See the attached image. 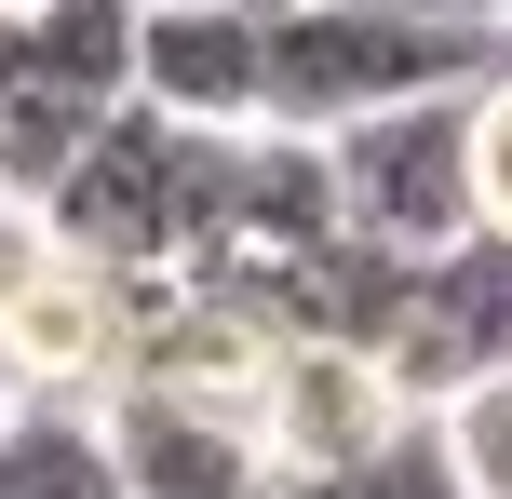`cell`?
I'll return each instance as SVG.
<instances>
[{"label":"cell","instance_id":"4","mask_svg":"<svg viewBox=\"0 0 512 499\" xmlns=\"http://www.w3.org/2000/svg\"><path fill=\"white\" fill-rule=\"evenodd\" d=\"M135 108V14L108 0H0V189L54 203L68 162Z\"/></svg>","mask_w":512,"mask_h":499},{"label":"cell","instance_id":"7","mask_svg":"<svg viewBox=\"0 0 512 499\" xmlns=\"http://www.w3.org/2000/svg\"><path fill=\"white\" fill-rule=\"evenodd\" d=\"M135 95H149L162 122L256 135L270 122V27L230 14V0H149V14H135Z\"/></svg>","mask_w":512,"mask_h":499},{"label":"cell","instance_id":"13","mask_svg":"<svg viewBox=\"0 0 512 499\" xmlns=\"http://www.w3.org/2000/svg\"><path fill=\"white\" fill-rule=\"evenodd\" d=\"M405 14H445V27H499V41H512V0H405Z\"/></svg>","mask_w":512,"mask_h":499},{"label":"cell","instance_id":"9","mask_svg":"<svg viewBox=\"0 0 512 499\" xmlns=\"http://www.w3.org/2000/svg\"><path fill=\"white\" fill-rule=\"evenodd\" d=\"M0 499H135V486L108 459L95 405H14L0 419Z\"/></svg>","mask_w":512,"mask_h":499},{"label":"cell","instance_id":"1","mask_svg":"<svg viewBox=\"0 0 512 499\" xmlns=\"http://www.w3.org/2000/svg\"><path fill=\"white\" fill-rule=\"evenodd\" d=\"M230 176H243V135L162 122V108L135 95L122 122L68 162V189H54L41 216L95 270H122V284L162 297V284H203V270H216V243H230Z\"/></svg>","mask_w":512,"mask_h":499},{"label":"cell","instance_id":"5","mask_svg":"<svg viewBox=\"0 0 512 499\" xmlns=\"http://www.w3.org/2000/svg\"><path fill=\"white\" fill-rule=\"evenodd\" d=\"M472 95H486V81H472ZM472 95H418V108H378V122L324 135L351 243H378V257H445V243L486 230V203H472Z\"/></svg>","mask_w":512,"mask_h":499},{"label":"cell","instance_id":"2","mask_svg":"<svg viewBox=\"0 0 512 499\" xmlns=\"http://www.w3.org/2000/svg\"><path fill=\"white\" fill-rule=\"evenodd\" d=\"M499 27H445L405 14V0H310V14H270V135H351L378 108L418 95H472L499 81Z\"/></svg>","mask_w":512,"mask_h":499},{"label":"cell","instance_id":"8","mask_svg":"<svg viewBox=\"0 0 512 499\" xmlns=\"http://www.w3.org/2000/svg\"><path fill=\"white\" fill-rule=\"evenodd\" d=\"M95 419H108V459H122L135 499H256V486H283L270 446H256L230 405H189L162 378H122Z\"/></svg>","mask_w":512,"mask_h":499},{"label":"cell","instance_id":"12","mask_svg":"<svg viewBox=\"0 0 512 499\" xmlns=\"http://www.w3.org/2000/svg\"><path fill=\"white\" fill-rule=\"evenodd\" d=\"M472 203H486V243H512V54L472 95Z\"/></svg>","mask_w":512,"mask_h":499},{"label":"cell","instance_id":"14","mask_svg":"<svg viewBox=\"0 0 512 499\" xmlns=\"http://www.w3.org/2000/svg\"><path fill=\"white\" fill-rule=\"evenodd\" d=\"M230 14H256V27H270V14H310V0H230Z\"/></svg>","mask_w":512,"mask_h":499},{"label":"cell","instance_id":"10","mask_svg":"<svg viewBox=\"0 0 512 499\" xmlns=\"http://www.w3.org/2000/svg\"><path fill=\"white\" fill-rule=\"evenodd\" d=\"M283 499H472V473H459V446H445V419L418 405V419H391L364 459H337V473H297Z\"/></svg>","mask_w":512,"mask_h":499},{"label":"cell","instance_id":"3","mask_svg":"<svg viewBox=\"0 0 512 499\" xmlns=\"http://www.w3.org/2000/svg\"><path fill=\"white\" fill-rule=\"evenodd\" d=\"M135 324H149V284L95 270L41 203L0 189V378L27 405H108L135 378Z\"/></svg>","mask_w":512,"mask_h":499},{"label":"cell","instance_id":"11","mask_svg":"<svg viewBox=\"0 0 512 499\" xmlns=\"http://www.w3.org/2000/svg\"><path fill=\"white\" fill-rule=\"evenodd\" d=\"M432 419H445V446H459L472 499H512V378H472V392L432 405Z\"/></svg>","mask_w":512,"mask_h":499},{"label":"cell","instance_id":"15","mask_svg":"<svg viewBox=\"0 0 512 499\" xmlns=\"http://www.w3.org/2000/svg\"><path fill=\"white\" fill-rule=\"evenodd\" d=\"M14 405H27V392H14V378H0V419H14Z\"/></svg>","mask_w":512,"mask_h":499},{"label":"cell","instance_id":"16","mask_svg":"<svg viewBox=\"0 0 512 499\" xmlns=\"http://www.w3.org/2000/svg\"><path fill=\"white\" fill-rule=\"evenodd\" d=\"M108 14H149V0H108Z\"/></svg>","mask_w":512,"mask_h":499},{"label":"cell","instance_id":"6","mask_svg":"<svg viewBox=\"0 0 512 499\" xmlns=\"http://www.w3.org/2000/svg\"><path fill=\"white\" fill-rule=\"evenodd\" d=\"M391 392L405 405H459L472 378H512V243H445V257L405 270L391 297V338H378Z\"/></svg>","mask_w":512,"mask_h":499}]
</instances>
